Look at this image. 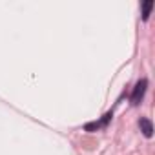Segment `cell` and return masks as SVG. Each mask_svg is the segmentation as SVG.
Listing matches in <instances>:
<instances>
[{"label": "cell", "mask_w": 155, "mask_h": 155, "mask_svg": "<svg viewBox=\"0 0 155 155\" xmlns=\"http://www.w3.org/2000/svg\"><path fill=\"white\" fill-rule=\"evenodd\" d=\"M146 88H148V81L146 79H142V81L137 82V86L133 90V95H131V104H139L142 101V97L146 93Z\"/></svg>", "instance_id": "obj_1"}, {"label": "cell", "mask_w": 155, "mask_h": 155, "mask_svg": "<svg viewBox=\"0 0 155 155\" xmlns=\"http://www.w3.org/2000/svg\"><path fill=\"white\" fill-rule=\"evenodd\" d=\"M139 126H140V131L144 133V137H151L153 135V124H151V120L150 119H146V117H142L140 120H139Z\"/></svg>", "instance_id": "obj_2"}, {"label": "cell", "mask_w": 155, "mask_h": 155, "mask_svg": "<svg viewBox=\"0 0 155 155\" xmlns=\"http://www.w3.org/2000/svg\"><path fill=\"white\" fill-rule=\"evenodd\" d=\"M151 8H153V2H151V0H146V2L142 4V20H148V18H150Z\"/></svg>", "instance_id": "obj_3"}, {"label": "cell", "mask_w": 155, "mask_h": 155, "mask_svg": "<svg viewBox=\"0 0 155 155\" xmlns=\"http://www.w3.org/2000/svg\"><path fill=\"white\" fill-rule=\"evenodd\" d=\"M99 128H101V122H90V124L84 126L86 131H95V130H99Z\"/></svg>", "instance_id": "obj_4"}, {"label": "cell", "mask_w": 155, "mask_h": 155, "mask_svg": "<svg viewBox=\"0 0 155 155\" xmlns=\"http://www.w3.org/2000/svg\"><path fill=\"white\" fill-rule=\"evenodd\" d=\"M110 119H111V113H106V115L102 117V120H101V124H108V122H110Z\"/></svg>", "instance_id": "obj_5"}]
</instances>
